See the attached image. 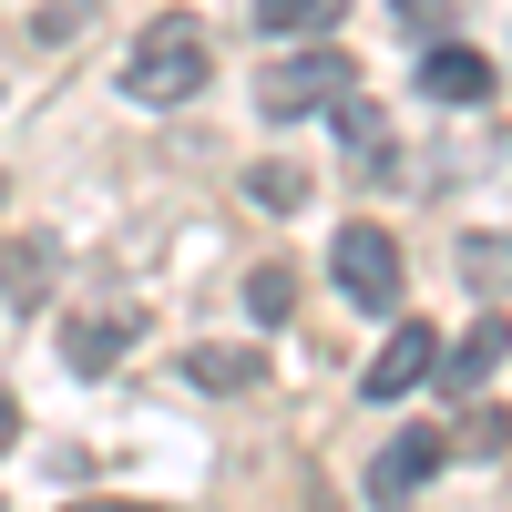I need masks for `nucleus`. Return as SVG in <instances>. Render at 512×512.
<instances>
[{
    "mask_svg": "<svg viewBox=\"0 0 512 512\" xmlns=\"http://www.w3.org/2000/svg\"><path fill=\"white\" fill-rule=\"evenodd\" d=\"M287 308H297V277H287V267H256V277H246V318H256V328H287Z\"/></svg>",
    "mask_w": 512,
    "mask_h": 512,
    "instance_id": "obj_11",
    "label": "nucleus"
},
{
    "mask_svg": "<svg viewBox=\"0 0 512 512\" xmlns=\"http://www.w3.org/2000/svg\"><path fill=\"white\" fill-rule=\"evenodd\" d=\"M441 461H451V441H441V431H400L390 451L369 461V492H379V502H400V492H420V482H431Z\"/></svg>",
    "mask_w": 512,
    "mask_h": 512,
    "instance_id": "obj_8",
    "label": "nucleus"
},
{
    "mask_svg": "<svg viewBox=\"0 0 512 512\" xmlns=\"http://www.w3.org/2000/svg\"><path fill=\"white\" fill-rule=\"evenodd\" d=\"M461 277L502 287V277H512V246H502V236H461Z\"/></svg>",
    "mask_w": 512,
    "mask_h": 512,
    "instance_id": "obj_14",
    "label": "nucleus"
},
{
    "mask_svg": "<svg viewBox=\"0 0 512 512\" xmlns=\"http://www.w3.org/2000/svg\"><path fill=\"white\" fill-rule=\"evenodd\" d=\"M400 21L410 31H441V0H400Z\"/></svg>",
    "mask_w": 512,
    "mask_h": 512,
    "instance_id": "obj_16",
    "label": "nucleus"
},
{
    "mask_svg": "<svg viewBox=\"0 0 512 512\" xmlns=\"http://www.w3.org/2000/svg\"><path fill=\"white\" fill-rule=\"evenodd\" d=\"M205 82H216V31H205L195 11H154L144 41H134V62H123V93H134L144 113H175L195 103Z\"/></svg>",
    "mask_w": 512,
    "mask_h": 512,
    "instance_id": "obj_1",
    "label": "nucleus"
},
{
    "mask_svg": "<svg viewBox=\"0 0 512 512\" xmlns=\"http://www.w3.org/2000/svg\"><path fill=\"white\" fill-rule=\"evenodd\" d=\"M123 338H134V318H123V308H93V318H62V369L103 379V369L123 359Z\"/></svg>",
    "mask_w": 512,
    "mask_h": 512,
    "instance_id": "obj_9",
    "label": "nucleus"
},
{
    "mask_svg": "<svg viewBox=\"0 0 512 512\" xmlns=\"http://www.w3.org/2000/svg\"><path fill=\"white\" fill-rule=\"evenodd\" d=\"M502 359H512V318H492V308H482L461 338H441V359H431V369L451 379V400H472V390H482V379H492Z\"/></svg>",
    "mask_w": 512,
    "mask_h": 512,
    "instance_id": "obj_5",
    "label": "nucleus"
},
{
    "mask_svg": "<svg viewBox=\"0 0 512 512\" xmlns=\"http://www.w3.org/2000/svg\"><path fill=\"white\" fill-rule=\"evenodd\" d=\"M338 11H349V0H256V31H277V41H328Z\"/></svg>",
    "mask_w": 512,
    "mask_h": 512,
    "instance_id": "obj_10",
    "label": "nucleus"
},
{
    "mask_svg": "<svg viewBox=\"0 0 512 512\" xmlns=\"http://www.w3.org/2000/svg\"><path fill=\"white\" fill-rule=\"evenodd\" d=\"M431 359H441V328H431V318H400V328H390V349L359 369V390L390 410V400H410L420 379H431Z\"/></svg>",
    "mask_w": 512,
    "mask_h": 512,
    "instance_id": "obj_4",
    "label": "nucleus"
},
{
    "mask_svg": "<svg viewBox=\"0 0 512 512\" xmlns=\"http://www.w3.org/2000/svg\"><path fill=\"white\" fill-rule=\"evenodd\" d=\"M349 52H328V41H308V52H287V62H267V82H256V113L267 123H297V113H328L338 93H349Z\"/></svg>",
    "mask_w": 512,
    "mask_h": 512,
    "instance_id": "obj_2",
    "label": "nucleus"
},
{
    "mask_svg": "<svg viewBox=\"0 0 512 512\" xmlns=\"http://www.w3.org/2000/svg\"><path fill=\"white\" fill-rule=\"evenodd\" d=\"M246 195L267 205V216H287V205L308 195V185H297V164H246Z\"/></svg>",
    "mask_w": 512,
    "mask_h": 512,
    "instance_id": "obj_12",
    "label": "nucleus"
},
{
    "mask_svg": "<svg viewBox=\"0 0 512 512\" xmlns=\"http://www.w3.org/2000/svg\"><path fill=\"white\" fill-rule=\"evenodd\" d=\"M328 113H338V144H349V175H369V185H379V175L400 164V134H390V113H379V103L359 93V82H349V93H338Z\"/></svg>",
    "mask_w": 512,
    "mask_h": 512,
    "instance_id": "obj_6",
    "label": "nucleus"
},
{
    "mask_svg": "<svg viewBox=\"0 0 512 512\" xmlns=\"http://www.w3.org/2000/svg\"><path fill=\"white\" fill-rule=\"evenodd\" d=\"M11 441H21V400L0 390V451H11Z\"/></svg>",
    "mask_w": 512,
    "mask_h": 512,
    "instance_id": "obj_17",
    "label": "nucleus"
},
{
    "mask_svg": "<svg viewBox=\"0 0 512 512\" xmlns=\"http://www.w3.org/2000/svg\"><path fill=\"white\" fill-rule=\"evenodd\" d=\"M502 441H512V420H502L492 400H461V451H482V461H492Z\"/></svg>",
    "mask_w": 512,
    "mask_h": 512,
    "instance_id": "obj_13",
    "label": "nucleus"
},
{
    "mask_svg": "<svg viewBox=\"0 0 512 512\" xmlns=\"http://www.w3.org/2000/svg\"><path fill=\"white\" fill-rule=\"evenodd\" d=\"M328 267H338V297L349 308H369V318H390L400 308V246H390V226H338V246H328Z\"/></svg>",
    "mask_w": 512,
    "mask_h": 512,
    "instance_id": "obj_3",
    "label": "nucleus"
},
{
    "mask_svg": "<svg viewBox=\"0 0 512 512\" xmlns=\"http://www.w3.org/2000/svg\"><path fill=\"white\" fill-rule=\"evenodd\" d=\"M420 93L431 103H492V62L472 41H431V52H420Z\"/></svg>",
    "mask_w": 512,
    "mask_h": 512,
    "instance_id": "obj_7",
    "label": "nucleus"
},
{
    "mask_svg": "<svg viewBox=\"0 0 512 512\" xmlns=\"http://www.w3.org/2000/svg\"><path fill=\"white\" fill-rule=\"evenodd\" d=\"M195 379H205V390H246L256 359H246V349H195Z\"/></svg>",
    "mask_w": 512,
    "mask_h": 512,
    "instance_id": "obj_15",
    "label": "nucleus"
}]
</instances>
